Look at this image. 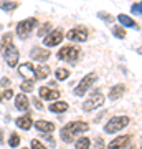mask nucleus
I'll use <instances>...</instances> for the list:
<instances>
[{"label": "nucleus", "mask_w": 142, "mask_h": 149, "mask_svg": "<svg viewBox=\"0 0 142 149\" xmlns=\"http://www.w3.org/2000/svg\"><path fill=\"white\" fill-rule=\"evenodd\" d=\"M8 144H10V148H17L18 144H20V136L17 133H12L10 136V141H8Z\"/></svg>", "instance_id": "nucleus-25"}, {"label": "nucleus", "mask_w": 142, "mask_h": 149, "mask_svg": "<svg viewBox=\"0 0 142 149\" xmlns=\"http://www.w3.org/2000/svg\"><path fill=\"white\" fill-rule=\"evenodd\" d=\"M18 71H20V74L25 78V81H32L33 78H35V66H33L32 63H21L20 66H18Z\"/></svg>", "instance_id": "nucleus-11"}, {"label": "nucleus", "mask_w": 142, "mask_h": 149, "mask_svg": "<svg viewBox=\"0 0 142 149\" xmlns=\"http://www.w3.org/2000/svg\"><path fill=\"white\" fill-rule=\"evenodd\" d=\"M131 12H132V13H142V2L134 3V5L131 7Z\"/></svg>", "instance_id": "nucleus-29"}, {"label": "nucleus", "mask_w": 142, "mask_h": 149, "mask_svg": "<svg viewBox=\"0 0 142 149\" xmlns=\"http://www.w3.org/2000/svg\"><path fill=\"white\" fill-rule=\"evenodd\" d=\"M76 149H89L91 148V141L88 138H79L78 141H76V146H74Z\"/></svg>", "instance_id": "nucleus-21"}, {"label": "nucleus", "mask_w": 142, "mask_h": 149, "mask_svg": "<svg viewBox=\"0 0 142 149\" xmlns=\"http://www.w3.org/2000/svg\"><path fill=\"white\" fill-rule=\"evenodd\" d=\"M35 128H37L38 131H42V133L48 134V133H53V131H55V124H53L51 121L38 119V121H35Z\"/></svg>", "instance_id": "nucleus-14"}, {"label": "nucleus", "mask_w": 142, "mask_h": 149, "mask_svg": "<svg viewBox=\"0 0 142 149\" xmlns=\"http://www.w3.org/2000/svg\"><path fill=\"white\" fill-rule=\"evenodd\" d=\"M88 129H89V124H88V123H84V121H71L61 129V139H63L64 143H73L74 138H76L78 134L84 133V131H88Z\"/></svg>", "instance_id": "nucleus-1"}, {"label": "nucleus", "mask_w": 142, "mask_h": 149, "mask_svg": "<svg viewBox=\"0 0 142 149\" xmlns=\"http://www.w3.org/2000/svg\"><path fill=\"white\" fill-rule=\"evenodd\" d=\"M129 118L127 116H114L112 119H109V121L106 123V126H104V131L106 133H109V134H114L117 133V131H121V129H124L129 124Z\"/></svg>", "instance_id": "nucleus-2"}, {"label": "nucleus", "mask_w": 142, "mask_h": 149, "mask_svg": "<svg viewBox=\"0 0 142 149\" xmlns=\"http://www.w3.org/2000/svg\"><path fill=\"white\" fill-rule=\"evenodd\" d=\"M18 5H20L18 2H12V3H7V2H0V8H3V10H15Z\"/></svg>", "instance_id": "nucleus-24"}, {"label": "nucleus", "mask_w": 142, "mask_h": 149, "mask_svg": "<svg viewBox=\"0 0 142 149\" xmlns=\"http://www.w3.org/2000/svg\"><path fill=\"white\" fill-rule=\"evenodd\" d=\"M30 55H32L33 60H37V61H46L48 58H50V52L48 50H45V48H38L35 47L30 52Z\"/></svg>", "instance_id": "nucleus-13"}, {"label": "nucleus", "mask_w": 142, "mask_h": 149, "mask_svg": "<svg viewBox=\"0 0 142 149\" xmlns=\"http://www.w3.org/2000/svg\"><path fill=\"white\" fill-rule=\"evenodd\" d=\"M32 149H48V148H45V144L40 143L38 139H33L32 141Z\"/></svg>", "instance_id": "nucleus-28"}, {"label": "nucleus", "mask_w": 142, "mask_h": 149, "mask_svg": "<svg viewBox=\"0 0 142 149\" xmlns=\"http://www.w3.org/2000/svg\"><path fill=\"white\" fill-rule=\"evenodd\" d=\"M38 93H40V98H42V100H48V101H55V100H58L60 95H61L58 90H53V88H48V86H42V88L38 90Z\"/></svg>", "instance_id": "nucleus-10"}, {"label": "nucleus", "mask_w": 142, "mask_h": 149, "mask_svg": "<svg viewBox=\"0 0 142 149\" xmlns=\"http://www.w3.org/2000/svg\"><path fill=\"white\" fill-rule=\"evenodd\" d=\"M99 17H103V18H104L106 22H111V17H107V13H106V12H103V13H99Z\"/></svg>", "instance_id": "nucleus-35"}, {"label": "nucleus", "mask_w": 142, "mask_h": 149, "mask_svg": "<svg viewBox=\"0 0 142 149\" xmlns=\"http://www.w3.org/2000/svg\"><path fill=\"white\" fill-rule=\"evenodd\" d=\"M96 148H98V149H103V148H104V141H103L101 138H96Z\"/></svg>", "instance_id": "nucleus-32"}, {"label": "nucleus", "mask_w": 142, "mask_h": 149, "mask_svg": "<svg viewBox=\"0 0 142 149\" xmlns=\"http://www.w3.org/2000/svg\"><path fill=\"white\" fill-rule=\"evenodd\" d=\"M129 136L127 134H122V136H117V138H114L112 141H111V144L107 146V149H124L127 146V143H129Z\"/></svg>", "instance_id": "nucleus-12"}, {"label": "nucleus", "mask_w": 142, "mask_h": 149, "mask_svg": "<svg viewBox=\"0 0 142 149\" xmlns=\"http://www.w3.org/2000/svg\"><path fill=\"white\" fill-rule=\"evenodd\" d=\"M33 104L37 106V109H43V104H42V101H40V100H37V98H33Z\"/></svg>", "instance_id": "nucleus-33"}, {"label": "nucleus", "mask_w": 142, "mask_h": 149, "mask_svg": "<svg viewBox=\"0 0 142 149\" xmlns=\"http://www.w3.org/2000/svg\"><path fill=\"white\" fill-rule=\"evenodd\" d=\"M21 149H25V148H21Z\"/></svg>", "instance_id": "nucleus-37"}, {"label": "nucleus", "mask_w": 142, "mask_h": 149, "mask_svg": "<svg viewBox=\"0 0 142 149\" xmlns=\"http://www.w3.org/2000/svg\"><path fill=\"white\" fill-rule=\"evenodd\" d=\"M79 48L78 47H63L58 52V58L64 60V61H69V63H74L76 60L79 58Z\"/></svg>", "instance_id": "nucleus-5"}, {"label": "nucleus", "mask_w": 142, "mask_h": 149, "mask_svg": "<svg viewBox=\"0 0 142 149\" xmlns=\"http://www.w3.org/2000/svg\"><path fill=\"white\" fill-rule=\"evenodd\" d=\"M0 100H2V95H0Z\"/></svg>", "instance_id": "nucleus-36"}, {"label": "nucleus", "mask_w": 142, "mask_h": 149, "mask_svg": "<svg viewBox=\"0 0 142 149\" xmlns=\"http://www.w3.org/2000/svg\"><path fill=\"white\" fill-rule=\"evenodd\" d=\"M48 30H50V23H43L42 28L38 30V35H40V37H43V35H45V33H46Z\"/></svg>", "instance_id": "nucleus-30"}, {"label": "nucleus", "mask_w": 142, "mask_h": 149, "mask_svg": "<svg viewBox=\"0 0 142 149\" xmlns=\"http://www.w3.org/2000/svg\"><path fill=\"white\" fill-rule=\"evenodd\" d=\"M15 108L17 109H20V111H26V109H28V100H26L25 95H17Z\"/></svg>", "instance_id": "nucleus-18"}, {"label": "nucleus", "mask_w": 142, "mask_h": 149, "mask_svg": "<svg viewBox=\"0 0 142 149\" xmlns=\"http://www.w3.org/2000/svg\"><path fill=\"white\" fill-rule=\"evenodd\" d=\"M117 18H119V22H121L122 25H126V27H132V28H136V27H137V23H136V22L132 20L131 17L124 15V13H121V15H117Z\"/></svg>", "instance_id": "nucleus-20"}, {"label": "nucleus", "mask_w": 142, "mask_h": 149, "mask_svg": "<svg viewBox=\"0 0 142 149\" xmlns=\"http://www.w3.org/2000/svg\"><path fill=\"white\" fill-rule=\"evenodd\" d=\"M98 80V74L96 73H89V74H86L83 80L79 81V85L74 88V95L76 96H83L86 95V91H88V88H91V86L94 85V81Z\"/></svg>", "instance_id": "nucleus-4"}, {"label": "nucleus", "mask_w": 142, "mask_h": 149, "mask_svg": "<svg viewBox=\"0 0 142 149\" xmlns=\"http://www.w3.org/2000/svg\"><path fill=\"white\" fill-rule=\"evenodd\" d=\"M88 28L86 27H78V28H73V30H69L68 35L66 37L71 40V42H79V43H83L86 42V38H88Z\"/></svg>", "instance_id": "nucleus-9"}, {"label": "nucleus", "mask_w": 142, "mask_h": 149, "mask_svg": "<svg viewBox=\"0 0 142 149\" xmlns=\"http://www.w3.org/2000/svg\"><path fill=\"white\" fill-rule=\"evenodd\" d=\"M126 93V86L124 85H116L114 88H111V91H109V98L114 101V100H119L122 95Z\"/></svg>", "instance_id": "nucleus-16"}, {"label": "nucleus", "mask_w": 142, "mask_h": 149, "mask_svg": "<svg viewBox=\"0 0 142 149\" xmlns=\"http://www.w3.org/2000/svg\"><path fill=\"white\" fill-rule=\"evenodd\" d=\"M12 38H13L12 33H5V35L2 37V50H5V48H8L10 45H13V43H12Z\"/></svg>", "instance_id": "nucleus-22"}, {"label": "nucleus", "mask_w": 142, "mask_h": 149, "mask_svg": "<svg viewBox=\"0 0 142 149\" xmlns=\"http://www.w3.org/2000/svg\"><path fill=\"white\" fill-rule=\"evenodd\" d=\"M37 23H38V20L37 18H26V20H23V22H20L18 23V27H17V33H18V37H21V38H25L28 33L32 32L33 28L37 27Z\"/></svg>", "instance_id": "nucleus-6"}, {"label": "nucleus", "mask_w": 142, "mask_h": 149, "mask_svg": "<svg viewBox=\"0 0 142 149\" xmlns=\"http://www.w3.org/2000/svg\"><path fill=\"white\" fill-rule=\"evenodd\" d=\"M112 33H114V37H117V38H124L126 37V30L122 27H114L112 28Z\"/></svg>", "instance_id": "nucleus-26"}, {"label": "nucleus", "mask_w": 142, "mask_h": 149, "mask_svg": "<svg viewBox=\"0 0 142 149\" xmlns=\"http://www.w3.org/2000/svg\"><path fill=\"white\" fill-rule=\"evenodd\" d=\"M61 40H63V30L53 28L51 32H48V35H45L43 43H45L46 47H56V45H60Z\"/></svg>", "instance_id": "nucleus-7"}, {"label": "nucleus", "mask_w": 142, "mask_h": 149, "mask_svg": "<svg viewBox=\"0 0 142 149\" xmlns=\"http://www.w3.org/2000/svg\"><path fill=\"white\" fill-rule=\"evenodd\" d=\"M55 74H56V80L58 81H63V80H66V78L69 76V71L66 68H58Z\"/></svg>", "instance_id": "nucleus-23"}, {"label": "nucleus", "mask_w": 142, "mask_h": 149, "mask_svg": "<svg viewBox=\"0 0 142 149\" xmlns=\"http://www.w3.org/2000/svg\"><path fill=\"white\" fill-rule=\"evenodd\" d=\"M51 113H64L66 109H68V103L64 101H55L50 104V108H48Z\"/></svg>", "instance_id": "nucleus-19"}, {"label": "nucleus", "mask_w": 142, "mask_h": 149, "mask_svg": "<svg viewBox=\"0 0 142 149\" xmlns=\"http://www.w3.org/2000/svg\"><path fill=\"white\" fill-rule=\"evenodd\" d=\"M50 73H51V70H50V66H46V65H40V66L35 68V78H37V80L46 78Z\"/></svg>", "instance_id": "nucleus-17"}, {"label": "nucleus", "mask_w": 142, "mask_h": 149, "mask_svg": "<svg viewBox=\"0 0 142 149\" xmlns=\"http://www.w3.org/2000/svg\"><path fill=\"white\" fill-rule=\"evenodd\" d=\"M17 126L18 128H21V129H30L33 126V121H32V116L30 114H25V116H20V118H17Z\"/></svg>", "instance_id": "nucleus-15"}, {"label": "nucleus", "mask_w": 142, "mask_h": 149, "mask_svg": "<svg viewBox=\"0 0 142 149\" xmlns=\"http://www.w3.org/2000/svg\"><path fill=\"white\" fill-rule=\"evenodd\" d=\"M12 96H13V91H12L10 88H7V90L3 91V95H2V100H10Z\"/></svg>", "instance_id": "nucleus-31"}, {"label": "nucleus", "mask_w": 142, "mask_h": 149, "mask_svg": "<svg viewBox=\"0 0 142 149\" xmlns=\"http://www.w3.org/2000/svg\"><path fill=\"white\" fill-rule=\"evenodd\" d=\"M103 103H104V95H103V91L94 90L89 96H88V100L83 103V109L84 111H93L96 108H99Z\"/></svg>", "instance_id": "nucleus-3"}, {"label": "nucleus", "mask_w": 142, "mask_h": 149, "mask_svg": "<svg viewBox=\"0 0 142 149\" xmlns=\"http://www.w3.org/2000/svg\"><path fill=\"white\" fill-rule=\"evenodd\" d=\"M20 90L21 91H32L33 90V81H23V83H21L20 85Z\"/></svg>", "instance_id": "nucleus-27"}, {"label": "nucleus", "mask_w": 142, "mask_h": 149, "mask_svg": "<svg viewBox=\"0 0 142 149\" xmlns=\"http://www.w3.org/2000/svg\"><path fill=\"white\" fill-rule=\"evenodd\" d=\"M2 86H10V80H8V78H2Z\"/></svg>", "instance_id": "nucleus-34"}, {"label": "nucleus", "mask_w": 142, "mask_h": 149, "mask_svg": "<svg viewBox=\"0 0 142 149\" xmlns=\"http://www.w3.org/2000/svg\"><path fill=\"white\" fill-rule=\"evenodd\" d=\"M3 55H5V61L8 63L10 68H15L17 63H18V58H20V55H18V48L15 45H10L8 48L3 50Z\"/></svg>", "instance_id": "nucleus-8"}]
</instances>
